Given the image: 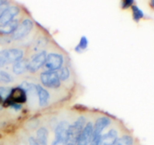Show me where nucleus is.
<instances>
[{
	"label": "nucleus",
	"mask_w": 154,
	"mask_h": 145,
	"mask_svg": "<svg viewBox=\"0 0 154 145\" xmlns=\"http://www.w3.org/2000/svg\"><path fill=\"white\" fill-rule=\"evenodd\" d=\"M111 119L107 116H102L99 118L93 125V137H100L103 130L111 124Z\"/></svg>",
	"instance_id": "nucleus-10"
},
{
	"label": "nucleus",
	"mask_w": 154,
	"mask_h": 145,
	"mask_svg": "<svg viewBox=\"0 0 154 145\" xmlns=\"http://www.w3.org/2000/svg\"><path fill=\"white\" fill-rule=\"evenodd\" d=\"M18 26V22L16 20H13L7 24H0V33L1 34H10L13 33Z\"/></svg>",
	"instance_id": "nucleus-16"
},
{
	"label": "nucleus",
	"mask_w": 154,
	"mask_h": 145,
	"mask_svg": "<svg viewBox=\"0 0 154 145\" xmlns=\"http://www.w3.org/2000/svg\"><path fill=\"white\" fill-rule=\"evenodd\" d=\"M35 92L37 93L38 98L39 105L41 107H45L48 105L50 100L49 92L39 84L35 85Z\"/></svg>",
	"instance_id": "nucleus-12"
},
{
	"label": "nucleus",
	"mask_w": 154,
	"mask_h": 145,
	"mask_svg": "<svg viewBox=\"0 0 154 145\" xmlns=\"http://www.w3.org/2000/svg\"><path fill=\"white\" fill-rule=\"evenodd\" d=\"M13 81V77L8 72L0 70V82L4 83H9Z\"/></svg>",
	"instance_id": "nucleus-21"
},
{
	"label": "nucleus",
	"mask_w": 154,
	"mask_h": 145,
	"mask_svg": "<svg viewBox=\"0 0 154 145\" xmlns=\"http://www.w3.org/2000/svg\"><path fill=\"white\" fill-rule=\"evenodd\" d=\"M133 138L130 135H123L120 138H117L112 145H132Z\"/></svg>",
	"instance_id": "nucleus-17"
},
{
	"label": "nucleus",
	"mask_w": 154,
	"mask_h": 145,
	"mask_svg": "<svg viewBox=\"0 0 154 145\" xmlns=\"http://www.w3.org/2000/svg\"><path fill=\"white\" fill-rule=\"evenodd\" d=\"M42 85L51 89H57L60 85V79L57 71H45L40 74Z\"/></svg>",
	"instance_id": "nucleus-4"
},
{
	"label": "nucleus",
	"mask_w": 154,
	"mask_h": 145,
	"mask_svg": "<svg viewBox=\"0 0 154 145\" xmlns=\"http://www.w3.org/2000/svg\"><path fill=\"white\" fill-rule=\"evenodd\" d=\"M132 15H133V19L135 20V21H139L141 18H144V11L141 10V8L138 7L135 5H133L132 6Z\"/></svg>",
	"instance_id": "nucleus-18"
},
{
	"label": "nucleus",
	"mask_w": 154,
	"mask_h": 145,
	"mask_svg": "<svg viewBox=\"0 0 154 145\" xmlns=\"http://www.w3.org/2000/svg\"><path fill=\"white\" fill-rule=\"evenodd\" d=\"M47 54L45 51H41L35 54L30 61H29L28 71L30 72H35L38 70L42 66H44L46 61Z\"/></svg>",
	"instance_id": "nucleus-7"
},
{
	"label": "nucleus",
	"mask_w": 154,
	"mask_h": 145,
	"mask_svg": "<svg viewBox=\"0 0 154 145\" xmlns=\"http://www.w3.org/2000/svg\"><path fill=\"white\" fill-rule=\"evenodd\" d=\"M11 89L10 88H6V87H0V95L2 96V98H3V100L6 99V98L8 97L9 94H10Z\"/></svg>",
	"instance_id": "nucleus-22"
},
{
	"label": "nucleus",
	"mask_w": 154,
	"mask_h": 145,
	"mask_svg": "<svg viewBox=\"0 0 154 145\" xmlns=\"http://www.w3.org/2000/svg\"><path fill=\"white\" fill-rule=\"evenodd\" d=\"M150 5H151V7L154 8V0H152V1L150 2Z\"/></svg>",
	"instance_id": "nucleus-26"
},
{
	"label": "nucleus",
	"mask_w": 154,
	"mask_h": 145,
	"mask_svg": "<svg viewBox=\"0 0 154 145\" xmlns=\"http://www.w3.org/2000/svg\"><path fill=\"white\" fill-rule=\"evenodd\" d=\"M29 145H38V144L37 141H36L35 139L32 137H30L29 138Z\"/></svg>",
	"instance_id": "nucleus-25"
},
{
	"label": "nucleus",
	"mask_w": 154,
	"mask_h": 145,
	"mask_svg": "<svg viewBox=\"0 0 154 145\" xmlns=\"http://www.w3.org/2000/svg\"><path fill=\"white\" fill-rule=\"evenodd\" d=\"M134 2L132 0H125V1L123 2L122 3V6H123V8H127L129 7H132L133 5Z\"/></svg>",
	"instance_id": "nucleus-23"
},
{
	"label": "nucleus",
	"mask_w": 154,
	"mask_h": 145,
	"mask_svg": "<svg viewBox=\"0 0 154 145\" xmlns=\"http://www.w3.org/2000/svg\"><path fill=\"white\" fill-rule=\"evenodd\" d=\"M69 123L67 121H62L59 122L55 129V140H62L66 142V134H67L68 128L69 127Z\"/></svg>",
	"instance_id": "nucleus-11"
},
{
	"label": "nucleus",
	"mask_w": 154,
	"mask_h": 145,
	"mask_svg": "<svg viewBox=\"0 0 154 145\" xmlns=\"http://www.w3.org/2000/svg\"><path fill=\"white\" fill-rule=\"evenodd\" d=\"M26 101V92L21 87L14 88L11 89L8 97L5 100L4 104L6 106H11L15 110H19L21 108L23 104Z\"/></svg>",
	"instance_id": "nucleus-2"
},
{
	"label": "nucleus",
	"mask_w": 154,
	"mask_h": 145,
	"mask_svg": "<svg viewBox=\"0 0 154 145\" xmlns=\"http://www.w3.org/2000/svg\"><path fill=\"white\" fill-rule=\"evenodd\" d=\"M48 131L45 127H41L36 132V141L38 145H48Z\"/></svg>",
	"instance_id": "nucleus-15"
},
{
	"label": "nucleus",
	"mask_w": 154,
	"mask_h": 145,
	"mask_svg": "<svg viewBox=\"0 0 154 145\" xmlns=\"http://www.w3.org/2000/svg\"><path fill=\"white\" fill-rule=\"evenodd\" d=\"M63 63V57L57 53H51L46 57L45 66L49 71L59 70Z\"/></svg>",
	"instance_id": "nucleus-6"
},
{
	"label": "nucleus",
	"mask_w": 154,
	"mask_h": 145,
	"mask_svg": "<svg viewBox=\"0 0 154 145\" xmlns=\"http://www.w3.org/2000/svg\"><path fill=\"white\" fill-rule=\"evenodd\" d=\"M29 60L27 59H20L13 64V72L17 75H20L28 70Z\"/></svg>",
	"instance_id": "nucleus-14"
},
{
	"label": "nucleus",
	"mask_w": 154,
	"mask_h": 145,
	"mask_svg": "<svg viewBox=\"0 0 154 145\" xmlns=\"http://www.w3.org/2000/svg\"><path fill=\"white\" fill-rule=\"evenodd\" d=\"M20 9L17 6L7 7L0 14V24H4L13 21V18L18 14Z\"/></svg>",
	"instance_id": "nucleus-9"
},
{
	"label": "nucleus",
	"mask_w": 154,
	"mask_h": 145,
	"mask_svg": "<svg viewBox=\"0 0 154 145\" xmlns=\"http://www.w3.org/2000/svg\"><path fill=\"white\" fill-rule=\"evenodd\" d=\"M23 51L19 48H10L0 51V68L9 63L15 62L23 58Z\"/></svg>",
	"instance_id": "nucleus-3"
},
{
	"label": "nucleus",
	"mask_w": 154,
	"mask_h": 145,
	"mask_svg": "<svg viewBox=\"0 0 154 145\" xmlns=\"http://www.w3.org/2000/svg\"><path fill=\"white\" fill-rule=\"evenodd\" d=\"M57 74H58L60 81L61 80L62 81H65V80H67L70 76V70H69L67 66H63V67L59 69Z\"/></svg>",
	"instance_id": "nucleus-19"
},
{
	"label": "nucleus",
	"mask_w": 154,
	"mask_h": 145,
	"mask_svg": "<svg viewBox=\"0 0 154 145\" xmlns=\"http://www.w3.org/2000/svg\"><path fill=\"white\" fill-rule=\"evenodd\" d=\"M33 28V23L30 19H25L20 24L12 34V38L15 40H19L26 36Z\"/></svg>",
	"instance_id": "nucleus-5"
},
{
	"label": "nucleus",
	"mask_w": 154,
	"mask_h": 145,
	"mask_svg": "<svg viewBox=\"0 0 154 145\" xmlns=\"http://www.w3.org/2000/svg\"><path fill=\"white\" fill-rule=\"evenodd\" d=\"M87 46H88V40H87V37L82 36L80 39L78 45L75 48V51H78V52H82L87 48Z\"/></svg>",
	"instance_id": "nucleus-20"
},
{
	"label": "nucleus",
	"mask_w": 154,
	"mask_h": 145,
	"mask_svg": "<svg viewBox=\"0 0 154 145\" xmlns=\"http://www.w3.org/2000/svg\"><path fill=\"white\" fill-rule=\"evenodd\" d=\"M117 131L115 129L110 130L106 134L101 136L99 145H112L117 139Z\"/></svg>",
	"instance_id": "nucleus-13"
},
{
	"label": "nucleus",
	"mask_w": 154,
	"mask_h": 145,
	"mask_svg": "<svg viewBox=\"0 0 154 145\" xmlns=\"http://www.w3.org/2000/svg\"><path fill=\"white\" fill-rule=\"evenodd\" d=\"M51 145H66V143L65 141H62V140H55L53 141L52 144Z\"/></svg>",
	"instance_id": "nucleus-24"
},
{
	"label": "nucleus",
	"mask_w": 154,
	"mask_h": 145,
	"mask_svg": "<svg viewBox=\"0 0 154 145\" xmlns=\"http://www.w3.org/2000/svg\"><path fill=\"white\" fill-rule=\"evenodd\" d=\"M4 102V100H3V98H2V96L0 95V104H2V103Z\"/></svg>",
	"instance_id": "nucleus-27"
},
{
	"label": "nucleus",
	"mask_w": 154,
	"mask_h": 145,
	"mask_svg": "<svg viewBox=\"0 0 154 145\" xmlns=\"http://www.w3.org/2000/svg\"><path fill=\"white\" fill-rule=\"evenodd\" d=\"M93 125L92 122H88L85 125L81 135H80L78 141L76 145H89L93 138Z\"/></svg>",
	"instance_id": "nucleus-8"
},
{
	"label": "nucleus",
	"mask_w": 154,
	"mask_h": 145,
	"mask_svg": "<svg viewBox=\"0 0 154 145\" xmlns=\"http://www.w3.org/2000/svg\"><path fill=\"white\" fill-rule=\"evenodd\" d=\"M86 125V119L84 116H80L73 124L69 125L66 134V145H76L80 135Z\"/></svg>",
	"instance_id": "nucleus-1"
}]
</instances>
